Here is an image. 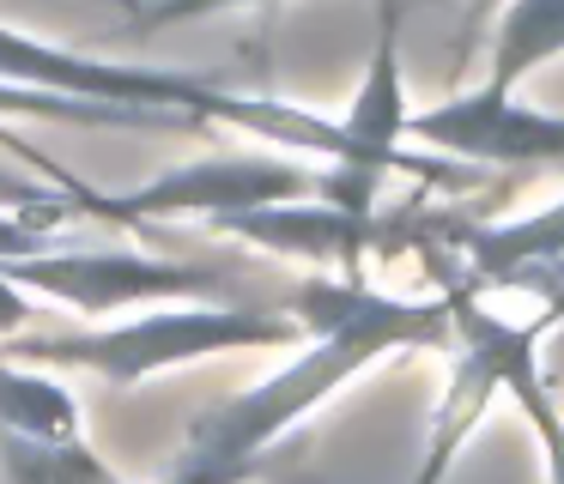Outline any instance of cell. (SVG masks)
<instances>
[{
  "instance_id": "cell-12",
  "label": "cell",
  "mask_w": 564,
  "mask_h": 484,
  "mask_svg": "<svg viewBox=\"0 0 564 484\" xmlns=\"http://www.w3.org/2000/svg\"><path fill=\"white\" fill-rule=\"evenodd\" d=\"M564 48V0H522V7L498 12V36H491V79L498 91H516L534 67H546Z\"/></svg>"
},
{
  "instance_id": "cell-7",
  "label": "cell",
  "mask_w": 564,
  "mask_h": 484,
  "mask_svg": "<svg viewBox=\"0 0 564 484\" xmlns=\"http://www.w3.org/2000/svg\"><path fill=\"white\" fill-rule=\"evenodd\" d=\"M406 133L443 157H462V164H503V169L564 164V116L522 103L498 85H479V91L449 97L437 109H413Z\"/></svg>"
},
{
  "instance_id": "cell-6",
  "label": "cell",
  "mask_w": 564,
  "mask_h": 484,
  "mask_svg": "<svg viewBox=\"0 0 564 484\" xmlns=\"http://www.w3.org/2000/svg\"><path fill=\"white\" fill-rule=\"evenodd\" d=\"M413 128L406 109V79H401V7L377 12V48H370V73L358 85L352 109L340 121V164H322V200L346 206L358 218H377V188L389 169H401V140Z\"/></svg>"
},
{
  "instance_id": "cell-15",
  "label": "cell",
  "mask_w": 564,
  "mask_h": 484,
  "mask_svg": "<svg viewBox=\"0 0 564 484\" xmlns=\"http://www.w3.org/2000/svg\"><path fill=\"white\" fill-rule=\"evenodd\" d=\"M55 206H74V200H62V194L50 188V182H37V176H19V169H0V212H19V218H31V212H55ZM79 212V206H74Z\"/></svg>"
},
{
  "instance_id": "cell-3",
  "label": "cell",
  "mask_w": 564,
  "mask_h": 484,
  "mask_svg": "<svg viewBox=\"0 0 564 484\" xmlns=\"http://www.w3.org/2000/svg\"><path fill=\"white\" fill-rule=\"evenodd\" d=\"M304 339V327L285 309L256 302H183V309H147L91 333H50V339H0V358L37 363V370H86L116 387H140L147 375L176 363L225 358V351H285Z\"/></svg>"
},
{
  "instance_id": "cell-14",
  "label": "cell",
  "mask_w": 564,
  "mask_h": 484,
  "mask_svg": "<svg viewBox=\"0 0 564 484\" xmlns=\"http://www.w3.org/2000/svg\"><path fill=\"white\" fill-rule=\"evenodd\" d=\"M67 218H79L74 206H55V212H0V266L7 261H31V254H50L55 242H62V224Z\"/></svg>"
},
{
  "instance_id": "cell-17",
  "label": "cell",
  "mask_w": 564,
  "mask_h": 484,
  "mask_svg": "<svg viewBox=\"0 0 564 484\" xmlns=\"http://www.w3.org/2000/svg\"><path fill=\"white\" fill-rule=\"evenodd\" d=\"M25 327H31V297L19 285H7V278H0V339L25 333Z\"/></svg>"
},
{
  "instance_id": "cell-5",
  "label": "cell",
  "mask_w": 564,
  "mask_h": 484,
  "mask_svg": "<svg viewBox=\"0 0 564 484\" xmlns=\"http://www.w3.org/2000/svg\"><path fill=\"white\" fill-rule=\"evenodd\" d=\"M7 285L43 290L50 302L79 315H116V309H134V302H164V297H200V290H219L225 278L207 273V266H188V261H159V254H140V249H50V254H31V261H7L0 266Z\"/></svg>"
},
{
  "instance_id": "cell-2",
  "label": "cell",
  "mask_w": 564,
  "mask_h": 484,
  "mask_svg": "<svg viewBox=\"0 0 564 484\" xmlns=\"http://www.w3.org/2000/svg\"><path fill=\"white\" fill-rule=\"evenodd\" d=\"M0 79L25 85L43 97H67V103H110V109H152V116H183L200 128H243L256 140L273 145H297L316 152L322 164H340V121L304 116V109L280 103V97H231L219 85H200L188 73H164V67H134V61H104V55H79V48H55L37 36H19L0 24Z\"/></svg>"
},
{
  "instance_id": "cell-1",
  "label": "cell",
  "mask_w": 564,
  "mask_h": 484,
  "mask_svg": "<svg viewBox=\"0 0 564 484\" xmlns=\"http://www.w3.org/2000/svg\"><path fill=\"white\" fill-rule=\"evenodd\" d=\"M285 315L304 327L310 345L285 370H273L268 382L200 411L188 424L183 454H176L183 466H268L280 436L304 424L322 399L340 394L358 370L394 358V351L455 345V321L443 297H389L365 278H310V285L285 290Z\"/></svg>"
},
{
  "instance_id": "cell-16",
  "label": "cell",
  "mask_w": 564,
  "mask_h": 484,
  "mask_svg": "<svg viewBox=\"0 0 564 484\" xmlns=\"http://www.w3.org/2000/svg\"><path fill=\"white\" fill-rule=\"evenodd\" d=\"M280 472V460H268V466H183L176 460L171 466V479H159V484H261V479H273Z\"/></svg>"
},
{
  "instance_id": "cell-11",
  "label": "cell",
  "mask_w": 564,
  "mask_h": 484,
  "mask_svg": "<svg viewBox=\"0 0 564 484\" xmlns=\"http://www.w3.org/2000/svg\"><path fill=\"white\" fill-rule=\"evenodd\" d=\"M0 430L37 436V442H74L79 436V406L50 370L0 358Z\"/></svg>"
},
{
  "instance_id": "cell-18",
  "label": "cell",
  "mask_w": 564,
  "mask_h": 484,
  "mask_svg": "<svg viewBox=\"0 0 564 484\" xmlns=\"http://www.w3.org/2000/svg\"><path fill=\"white\" fill-rule=\"evenodd\" d=\"M522 285H540L534 297L546 302V321H564V266H540V273H528Z\"/></svg>"
},
{
  "instance_id": "cell-8",
  "label": "cell",
  "mask_w": 564,
  "mask_h": 484,
  "mask_svg": "<svg viewBox=\"0 0 564 484\" xmlns=\"http://www.w3.org/2000/svg\"><path fill=\"white\" fill-rule=\"evenodd\" d=\"M443 302H449L455 315H467L474 333L486 339L491 370H498V394H510L516 406H522L528 430H534L540 454H546V479L564 484V418H558V406H552L546 375H540V327L546 321H503V315H491L486 302L467 290L462 273H443Z\"/></svg>"
},
{
  "instance_id": "cell-13",
  "label": "cell",
  "mask_w": 564,
  "mask_h": 484,
  "mask_svg": "<svg viewBox=\"0 0 564 484\" xmlns=\"http://www.w3.org/2000/svg\"><path fill=\"white\" fill-rule=\"evenodd\" d=\"M0 479L7 484H128L86 436L37 442V436H13V430H0Z\"/></svg>"
},
{
  "instance_id": "cell-9",
  "label": "cell",
  "mask_w": 564,
  "mask_h": 484,
  "mask_svg": "<svg viewBox=\"0 0 564 484\" xmlns=\"http://www.w3.org/2000/svg\"><path fill=\"white\" fill-rule=\"evenodd\" d=\"M207 230L237 242H261L273 254L310 261L334 278H365V254L382 237L377 218H358L346 206L328 200H292V206H261V212H237V218H213Z\"/></svg>"
},
{
  "instance_id": "cell-10",
  "label": "cell",
  "mask_w": 564,
  "mask_h": 484,
  "mask_svg": "<svg viewBox=\"0 0 564 484\" xmlns=\"http://www.w3.org/2000/svg\"><path fill=\"white\" fill-rule=\"evenodd\" d=\"M455 249L479 285H522L540 266H564V194L510 224H462Z\"/></svg>"
},
{
  "instance_id": "cell-4",
  "label": "cell",
  "mask_w": 564,
  "mask_h": 484,
  "mask_svg": "<svg viewBox=\"0 0 564 484\" xmlns=\"http://www.w3.org/2000/svg\"><path fill=\"white\" fill-rule=\"evenodd\" d=\"M292 200H322V169L273 157V152H213V157H195V164H183V169L152 176L147 188L86 194L79 212L104 218V224H159V218L200 212L213 224V218L261 212V206H292Z\"/></svg>"
}]
</instances>
